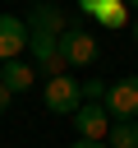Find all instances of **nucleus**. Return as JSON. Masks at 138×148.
<instances>
[{"label": "nucleus", "mask_w": 138, "mask_h": 148, "mask_svg": "<svg viewBox=\"0 0 138 148\" xmlns=\"http://www.w3.org/2000/svg\"><path fill=\"white\" fill-rule=\"evenodd\" d=\"M78 106H83V83H78L74 74H55V79H46V111L74 120Z\"/></svg>", "instance_id": "3"}, {"label": "nucleus", "mask_w": 138, "mask_h": 148, "mask_svg": "<svg viewBox=\"0 0 138 148\" xmlns=\"http://www.w3.org/2000/svg\"><path fill=\"white\" fill-rule=\"evenodd\" d=\"M69 148H106V143H97V139H74Z\"/></svg>", "instance_id": "13"}, {"label": "nucleus", "mask_w": 138, "mask_h": 148, "mask_svg": "<svg viewBox=\"0 0 138 148\" xmlns=\"http://www.w3.org/2000/svg\"><path fill=\"white\" fill-rule=\"evenodd\" d=\"M101 28H129V5L124 0H101Z\"/></svg>", "instance_id": "9"}, {"label": "nucleus", "mask_w": 138, "mask_h": 148, "mask_svg": "<svg viewBox=\"0 0 138 148\" xmlns=\"http://www.w3.org/2000/svg\"><path fill=\"white\" fill-rule=\"evenodd\" d=\"M106 148H138V120H115L106 134Z\"/></svg>", "instance_id": "8"}, {"label": "nucleus", "mask_w": 138, "mask_h": 148, "mask_svg": "<svg viewBox=\"0 0 138 148\" xmlns=\"http://www.w3.org/2000/svg\"><path fill=\"white\" fill-rule=\"evenodd\" d=\"M83 102H106V83L101 79H83Z\"/></svg>", "instance_id": "10"}, {"label": "nucleus", "mask_w": 138, "mask_h": 148, "mask_svg": "<svg viewBox=\"0 0 138 148\" xmlns=\"http://www.w3.org/2000/svg\"><path fill=\"white\" fill-rule=\"evenodd\" d=\"M129 37H133V42H138V18H133V23H129Z\"/></svg>", "instance_id": "14"}, {"label": "nucleus", "mask_w": 138, "mask_h": 148, "mask_svg": "<svg viewBox=\"0 0 138 148\" xmlns=\"http://www.w3.org/2000/svg\"><path fill=\"white\" fill-rule=\"evenodd\" d=\"M78 9L83 14H101V0H78Z\"/></svg>", "instance_id": "11"}, {"label": "nucleus", "mask_w": 138, "mask_h": 148, "mask_svg": "<svg viewBox=\"0 0 138 148\" xmlns=\"http://www.w3.org/2000/svg\"><path fill=\"white\" fill-rule=\"evenodd\" d=\"M106 116L110 120H138V74H124L115 83H106Z\"/></svg>", "instance_id": "2"}, {"label": "nucleus", "mask_w": 138, "mask_h": 148, "mask_svg": "<svg viewBox=\"0 0 138 148\" xmlns=\"http://www.w3.org/2000/svg\"><path fill=\"white\" fill-rule=\"evenodd\" d=\"M60 60H64V69H92L97 65V37L87 28H64L60 32Z\"/></svg>", "instance_id": "1"}, {"label": "nucleus", "mask_w": 138, "mask_h": 148, "mask_svg": "<svg viewBox=\"0 0 138 148\" xmlns=\"http://www.w3.org/2000/svg\"><path fill=\"white\" fill-rule=\"evenodd\" d=\"M124 5H129V9H138V0H124Z\"/></svg>", "instance_id": "15"}, {"label": "nucleus", "mask_w": 138, "mask_h": 148, "mask_svg": "<svg viewBox=\"0 0 138 148\" xmlns=\"http://www.w3.org/2000/svg\"><path fill=\"white\" fill-rule=\"evenodd\" d=\"M9 97H14V92H9V88H5V83H0V116H5V111H9Z\"/></svg>", "instance_id": "12"}, {"label": "nucleus", "mask_w": 138, "mask_h": 148, "mask_svg": "<svg viewBox=\"0 0 138 148\" xmlns=\"http://www.w3.org/2000/svg\"><path fill=\"white\" fill-rule=\"evenodd\" d=\"M110 125H115V120L106 116L101 102H83V106L74 111V130H78V139H97V143H106Z\"/></svg>", "instance_id": "4"}, {"label": "nucleus", "mask_w": 138, "mask_h": 148, "mask_svg": "<svg viewBox=\"0 0 138 148\" xmlns=\"http://www.w3.org/2000/svg\"><path fill=\"white\" fill-rule=\"evenodd\" d=\"M32 79H37V69H32L28 60H5V65H0V83H5L9 92H28Z\"/></svg>", "instance_id": "7"}, {"label": "nucleus", "mask_w": 138, "mask_h": 148, "mask_svg": "<svg viewBox=\"0 0 138 148\" xmlns=\"http://www.w3.org/2000/svg\"><path fill=\"white\" fill-rule=\"evenodd\" d=\"M23 23H28V32H64V9L51 5V0H37Z\"/></svg>", "instance_id": "6"}, {"label": "nucleus", "mask_w": 138, "mask_h": 148, "mask_svg": "<svg viewBox=\"0 0 138 148\" xmlns=\"http://www.w3.org/2000/svg\"><path fill=\"white\" fill-rule=\"evenodd\" d=\"M28 51V23L18 14H0V60H18Z\"/></svg>", "instance_id": "5"}]
</instances>
